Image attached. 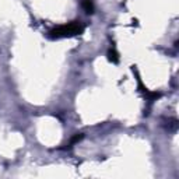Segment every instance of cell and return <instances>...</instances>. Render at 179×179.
I'll return each instance as SVG.
<instances>
[{"label":"cell","instance_id":"3","mask_svg":"<svg viewBox=\"0 0 179 179\" xmlns=\"http://www.w3.org/2000/svg\"><path fill=\"white\" fill-rule=\"evenodd\" d=\"M108 57H109V60H111V62H114V63H116V62L119 60L118 53H116L115 50H109V52H108Z\"/></svg>","mask_w":179,"mask_h":179},{"label":"cell","instance_id":"2","mask_svg":"<svg viewBox=\"0 0 179 179\" xmlns=\"http://www.w3.org/2000/svg\"><path fill=\"white\" fill-rule=\"evenodd\" d=\"M83 9L87 11V13H92L94 11V4L91 0H83Z\"/></svg>","mask_w":179,"mask_h":179},{"label":"cell","instance_id":"4","mask_svg":"<svg viewBox=\"0 0 179 179\" xmlns=\"http://www.w3.org/2000/svg\"><path fill=\"white\" fill-rule=\"evenodd\" d=\"M83 139V134H77V136H74L73 139H71V144H74V143H77V141H80Z\"/></svg>","mask_w":179,"mask_h":179},{"label":"cell","instance_id":"1","mask_svg":"<svg viewBox=\"0 0 179 179\" xmlns=\"http://www.w3.org/2000/svg\"><path fill=\"white\" fill-rule=\"evenodd\" d=\"M84 31V25H83L80 21H73L70 24H66V25H60L55 30H52L50 34L52 36H56V38H60V36H71V35H77V34H81Z\"/></svg>","mask_w":179,"mask_h":179}]
</instances>
